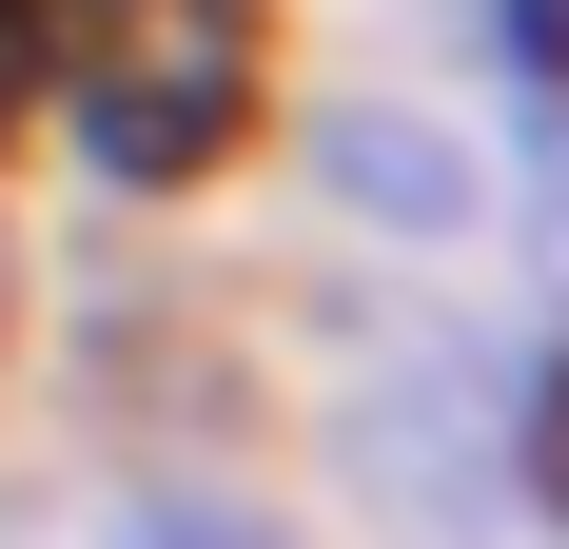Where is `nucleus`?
<instances>
[{"instance_id": "7ed1b4c3", "label": "nucleus", "mask_w": 569, "mask_h": 549, "mask_svg": "<svg viewBox=\"0 0 569 549\" xmlns=\"http://www.w3.org/2000/svg\"><path fill=\"white\" fill-rule=\"evenodd\" d=\"M511 491L569 510V353H530V373H511Z\"/></svg>"}, {"instance_id": "20e7f679", "label": "nucleus", "mask_w": 569, "mask_h": 549, "mask_svg": "<svg viewBox=\"0 0 569 549\" xmlns=\"http://www.w3.org/2000/svg\"><path fill=\"white\" fill-rule=\"evenodd\" d=\"M530 256H550V295H569V138L530 158Z\"/></svg>"}, {"instance_id": "f257e3e1", "label": "nucleus", "mask_w": 569, "mask_h": 549, "mask_svg": "<svg viewBox=\"0 0 569 549\" xmlns=\"http://www.w3.org/2000/svg\"><path fill=\"white\" fill-rule=\"evenodd\" d=\"M236 99H256V0H59V138L118 197H177L236 138Z\"/></svg>"}, {"instance_id": "39448f33", "label": "nucleus", "mask_w": 569, "mask_h": 549, "mask_svg": "<svg viewBox=\"0 0 569 549\" xmlns=\"http://www.w3.org/2000/svg\"><path fill=\"white\" fill-rule=\"evenodd\" d=\"M511 59H530V79H569V0H511Z\"/></svg>"}, {"instance_id": "f03ea898", "label": "nucleus", "mask_w": 569, "mask_h": 549, "mask_svg": "<svg viewBox=\"0 0 569 549\" xmlns=\"http://www.w3.org/2000/svg\"><path fill=\"white\" fill-rule=\"evenodd\" d=\"M315 177H335V217L393 236V256H452V236L491 217V158H471L452 118H412V99H335L315 118Z\"/></svg>"}]
</instances>
